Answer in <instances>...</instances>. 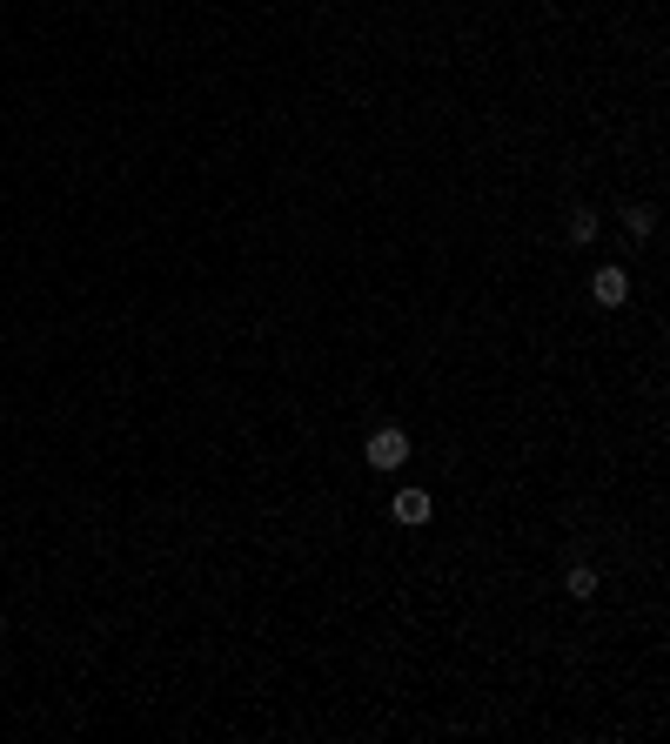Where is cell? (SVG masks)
<instances>
[{"label":"cell","mask_w":670,"mask_h":744,"mask_svg":"<svg viewBox=\"0 0 670 744\" xmlns=\"http://www.w3.org/2000/svg\"><path fill=\"white\" fill-rule=\"evenodd\" d=\"M362 456H369V470H402L409 463V429H369Z\"/></svg>","instance_id":"1"},{"label":"cell","mask_w":670,"mask_h":744,"mask_svg":"<svg viewBox=\"0 0 670 744\" xmlns=\"http://www.w3.org/2000/svg\"><path fill=\"white\" fill-rule=\"evenodd\" d=\"M389 517H396L402 530H423V523L436 517V503H429V490H416V483H409V490H396V503H389Z\"/></svg>","instance_id":"2"},{"label":"cell","mask_w":670,"mask_h":744,"mask_svg":"<svg viewBox=\"0 0 670 744\" xmlns=\"http://www.w3.org/2000/svg\"><path fill=\"white\" fill-rule=\"evenodd\" d=\"M590 295H597L603 309H624V302H630V275L624 269H597V275H590Z\"/></svg>","instance_id":"3"},{"label":"cell","mask_w":670,"mask_h":744,"mask_svg":"<svg viewBox=\"0 0 670 744\" xmlns=\"http://www.w3.org/2000/svg\"><path fill=\"white\" fill-rule=\"evenodd\" d=\"M563 590H570L577 604H583V597H597V570H590V564H570V570H563Z\"/></svg>","instance_id":"4"},{"label":"cell","mask_w":670,"mask_h":744,"mask_svg":"<svg viewBox=\"0 0 670 744\" xmlns=\"http://www.w3.org/2000/svg\"><path fill=\"white\" fill-rule=\"evenodd\" d=\"M597 215H590V208H577V215H570V222H563V235H570V242H577V248H590V242H597Z\"/></svg>","instance_id":"5"},{"label":"cell","mask_w":670,"mask_h":744,"mask_svg":"<svg viewBox=\"0 0 670 744\" xmlns=\"http://www.w3.org/2000/svg\"><path fill=\"white\" fill-rule=\"evenodd\" d=\"M624 228H630V235H637V242H650V235H657V208H650V202L624 208Z\"/></svg>","instance_id":"6"}]
</instances>
